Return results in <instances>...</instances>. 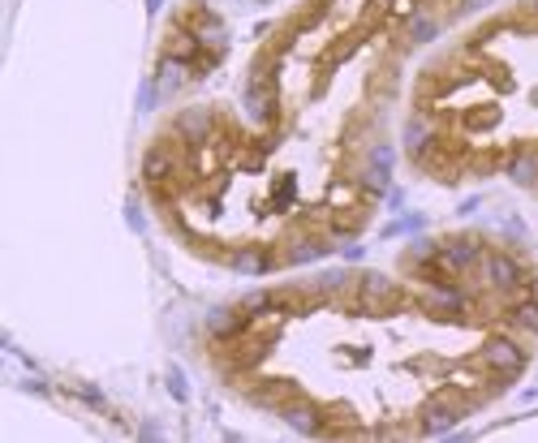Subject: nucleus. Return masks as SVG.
<instances>
[{"label":"nucleus","instance_id":"1","mask_svg":"<svg viewBox=\"0 0 538 443\" xmlns=\"http://www.w3.org/2000/svg\"><path fill=\"white\" fill-rule=\"evenodd\" d=\"M482 357H486V366H495V371H517V366L525 362V353L517 349V344H508V340H495Z\"/></svg>","mask_w":538,"mask_h":443},{"label":"nucleus","instance_id":"2","mask_svg":"<svg viewBox=\"0 0 538 443\" xmlns=\"http://www.w3.org/2000/svg\"><path fill=\"white\" fill-rule=\"evenodd\" d=\"M456 417H461V405H440L435 401V405L422 409V430H448Z\"/></svg>","mask_w":538,"mask_h":443},{"label":"nucleus","instance_id":"3","mask_svg":"<svg viewBox=\"0 0 538 443\" xmlns=\"http://www.w3.org/2000/svg\"><path fill=\"white\" fill-rule=\"evenodd\" d=\"M486 276H491V280H495L500 288H512V284L521 280L517 263H512V258H504V254H491V258H486Z\"/></svg>","mask_w":538,"mask_h":443},{"label":"nucleus","instance_id":"4","mask_svg":"<svg viewBox=\"0 0 538 443\" xmlns=\"http://www.w3.org/2000/svg\"><path fill=\"white\" fill-rule=\"evenodd\" d=\"M168 172H172V155H168V151H151V155H147V164H142V177H147L151 185H160V181L168 177Z\"/></svg>","mask_w":538,"mask_h":443},{"label":"nucleus","instance_id":"5","mask_svg":"<svg viewBox=\"0 0 538 443\" xmlns=\"http://www.w3.org/2000/svg\"><path fill=\"white\" fill-rule=\"evenodd\" d=\"M285 422H289L293 430H301V435H319V417L306 409V405H289V409H285Z\"/></svg>","mask_w":538,"mask_h":443},{"label":"nucleus","instance_id":"6","mask_svg":"<svg viewBox=\"0 0 538 443\" xmlns=\"http://www.w3.org/2000/svg\"><path fill=\"white\" fill-rule=\"evenodd\" d=\"M474 258H478V245L474 241H461V245H448V250H444V263L448 267H465Z\"/></svg>","mask_w":538,"mask_h":443},{"label":"nucleus","instance_id":"7","mask_svg":"<svg viewBox=\"0 0 538 443\" xmlns=\"http://www.w3.org/2000/svg\"><path fill=\"white\" fill-rule=\"evenodd\" d=\"M160 73H164V78H160V86H164V91H172L177 82L186 78V61H177V56H172V61H164V69H160Z\"/></svg>","mask_w":538,"mask_h":443},{"label":"nucleus","instance_id":"8","mask_svg":"<svg viewBox=\"0 0 538 443\" xmlns=\"http://www.w3.org/2000/svg\"><path fill=\"white\" fill-rule=\"evenodd\" d=\"M362 293H366V302H383V297H392V284L383 280V276H366Z\"/></svg>","mask_w":538,"mask_h":443},{"label":"nucleus","instance_id":"9","mask_svg":"<svg viewBox=\"0 0 538 443\" xmlns=\"http://www.w3.org/2000/svg\"><path fill=\"white\" fill-rule=\"evenodd\" d=\"M534 172H538L534 155H517V160H512V181H534Z\"/></svg>","mask_w":538,"mask_h":443},{"label":"nucleus","instance_id":"10","mask_svg":"<svg viewBox=\"0 0 538 443\" xmlns=\"http://www.w3.org/2000/svg\"><path fill=\"white\" fill-rule=\"evenodd\" d=\"M517 323H521L525 332H534V336H538V306H534V302L517 306Z\"/></svg>","mask_w":538,"mask_h":443},{"label":"nucleus","instance_id":"11","mask_svg":"<svg viewBox=\"0 0 538 443\" xmlns=\"http://www.w3.org/2000/svg\"><path fill=\"white\" fill-rule=\"evenodd\" d=\"M233 267H237V272H263L267 263H263L259 254H237V258H233Z\"/></svg>","mask_w":538,"mask_h":443},{"label":"nucleus","instance_id":"12","mask_svg":"<svg viewBox=\"0 0 538 443\" xmlns=\"http://www.w3.org/2000/svg\"><path fill=\"white\" fill-rule=\"evenodd\" d=\"M233 327H241V318H233V314H211V332H233Z\"/></svg>","mask_w":538,"mask_h":443}]
</instances>
